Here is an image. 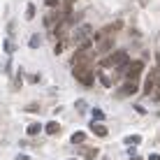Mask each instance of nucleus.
Returning a JSON list of instances; mask_svg holds the SVG:
<instances>
[{"mask_svg": "<svg viewBox=\"0 0 160 160\" xmlns=\"http://www.w3.org/2000/svg\"><path fill=\"white\" fill-rule=\"evenodd\" d=\"M72 74H74V79L79 81L81 86H93V81H95V72H93L91 63H79V65H74V68H72Z\"/></svg>", "mask_w": 160, "mask_h": 160, "instance_id": "f257e3e1", "label": "nucleus"}, {"mask_svg": "<svg viewBox=\"0 0 160 160\" xmlns=\"http://www.w3.org/2000/svg\"><path fill=\"white\" fill-rule=\"evenodd\" d=\"M128 65V51H112L109 56H104L100 60V68L107 70V68H121L123 70Z\"/></svg>", "mask_w": 160, "mask_h": 160, "instance_id": "f03ea898", "label": "nucleus"}, {"mask_svg": "<svg viewBox=\"0 0 160 160\" xmlns=\"http://www.w3.org/2000/svg\"><path fill=\"white\" fill-rule=\"evenodd\" d=\"M142 70H144V60H132V63H128L123 68V74H125L128 81H137L139 74H142Z\"/></svg>", "mask_w": 160, "mask_h": 160, "instance_id": "7ed1b4c3", "label": "nucleus"}, {"mask_svg": "<svg viewBox=\"0 0 160 160\" xmlns=\"http://www.w3.org/2000/svg\"><path fill=\"white\" fill-rule=\"evenodd\" d=\"M160 84V68H153L151 72H148L146 81H144V93L148 95V93H153V88H156Z\"/></svg>", "mask_w": 160, "mask_h": 160, "instance_id": "20e7f679", "label": "nucleus"}, {"mask_svg": "<svg viewBox=\"0 0 160 160\" xmlns=\"http://www.w3.org/2000/svg\"><path fill=\"white\" fill-rule=\"evenodd\" d=\"M91 30H93V28H91V26H88V23H84V26H79V28L74 30L72 40H74V42H79V44H81V42H86V37L91 35Z\"/></svg>", "mask_w": 160, "mask_h": 160, "instance_id": "39448f33", "label": "nucleus"}, {"mask_svg": "<svg viewBox=\"0 0 160 160\" xmlns=\"http://www.w3.org/2000/svg\"><path fill=\"white\" fill-rule=\"evenodd\" d=\"M91 132H93V135H98V137H109L107 125H104V123H98V121H93V123H91Z\"/></svg>", "mask_w": 160, "mask_h": 160, "instance_id": "423d86ee", "label": "nucleus"}, {"mask_svg": "<svg viewBox=\"0 0 160 160\" xmlns=\"http://www.w3.org/2000/svg\"><path fill=\"white\" fill-rule=\"evenodd\" d=\"M79 156L84 158V160H95V158H98V148H95V146H84V148L79 151Z\"/></svg>", "mask_w": 160, "mask_h": 160, "instance_id": "0eeeda50", "label": "nucleus"}, {"mask_svg": "<svg viewBox=\"0 0 160 160\" xmlns=\"http://www.w3.org/2000/svg\"><path fill=\"white\" fill-rule=\"evenodd\" d=\"M112 47H114V40H112V37H107V40H100V42H98L95 51H98V53H104V51H112Z\"/></svg>", "mask_w": 160, "mask_h": 160, "instance_id": "6e6552de", "label": "nucleus"}, {"mask_svg": "<svg viewBox=\"0 0 160 160\" xmlns=\"http://www.w3.org/2000/svg\"><path fill=\"white\" fill-rule=\"evenodd\" d=\"M44 130H47V135H58V132H60V123H56V121H49V123L44 125Z\"/></svg>", "mask_w": 160, "mask_h": 160, "instance_id": "1a4fd4ad", "label": "nucleus"}, {"mask_svg": "<svg viewBox=\"0 0 160 160\" xmlns=\"http://www.w3.org/2000/svg\"><path fill=\"white\" fill-rule=\"evenodd\" d=\"M98 79H100V84H102L104 88H109V86H112V84H114V81H112V77H109L107 72H104V70H102V72H100V74H98Z\"/></svg>", "mask_w": 160, "mask_h": 160, "instance_id": "9d476101", "label": "nucleus"}, {"mask_svg": "<svg viewBox=\"0 0 160 160\" xmlns=\"http://www.w3.org/2000/svg\"><path fill=\"white\" fill-rule=\"evenodd\" d=\"M132 93H137V81H128V84H123V95H132Z\"/></svg>", "mask_w": 160, "mask_h": 160, "instance_id": "9b49d317", "label": "nucleus"}, {"mask_svg": "<svg viewBox=\"0 0 160 160\" xmlns=\"http://www.w3.org/2000/svg\"><path fill=\"white\" fill-rule=\"evenodd\" d=\"M40 132H42V125H40V123H30V125H28V135H30V137L40 135Z\"/></svg>", "mask_w": 160, "mask_h": 160, "instance_id": "f8f14e48", "label": "nucleus"}, {"mask_svg": "<svg viewBox=\"0 0 160 160\" xmlns=\"http://www.w3.org/2000/svg\"><path fill=\"white\" fill-rule=\"evenodd\" d=\"M70 139H72V144H81V142L86 139V132H81V130H79V132H74Z\"/></svg>", "mask_w": 160, "mask_h": 160, "instance_id": "ddd939ff", "label": "nucleus"}, {"mask_svg": "<svg viewBox=\"0 0 160 160\" xmlns=\"http://www.w3.org/2000/svg\"><path fill=\"white\" fill-rule=\"evenodd\" d=\"M68 47H70V40H58V44H56V53H63Z\"/></svg>", "mask_w": 160, "mask_h": 160, "instance_id": "4468645a", "label": "nucleus"}, {"mask_svg": "<svg viewBox=\"0 0 160 160\" xmlns=\"http://www.w3.org/2000/svg\"><path fill=\"white\" fill-rule=\"evenodd\" d=\"M142 142V137L139 135H130V137H125V144L128 146H135V144H139Z\"/></svg>", "mask_w": 160, "mask_h": 160, "instance_id": "2eb2a0df", "label": "nucleus"}, {"mask_svg": "<svg viewBox=\"0 0 160 160\" xmlns=\"http://www.w3.org/2000/svg\"><path fill=\"white\" fill-rule=\"evenodd\" d=\"M40 40H42L40 35H32L30 40H28V47H30V49H37V47H40Z\"/></svg>", "mask_w": 160, "mask_h": 160, "instance_id": "dca6fc26", "label": "nucleus"}, {"mask_svg": "<svg viewBox=\"0 0 160 160\" xmlns=\"http://www.w3.org/2000/svg\"><path fill=\"white\" fill-rule=\"evenodd\" d=\"M86 109H88L86 100H77V112H79V114H86Z\"/></svg>", "mask_w": 160, "mask_h": 160, "instance_id": "f3484780", "label": "nucleus"}, {"mask_svg": "<svg viewBox=\"0 0 160 160\" xmlns=\"http://www.w3.org/2000/svg\"><path fill=\"white\" fill-rule=\"evenodd\" d=\"M93 118H95L98 123H100V121L104 118V112H102V109H93Z\"/></svg>", "mask_w": 160, "mask_h": 160, "instance_id": "a211bd4d", "label": "nucleus"}, {"mask_svg": "<svg viewBox=\"0 0 160 160\" xmlns=\"http://www.w3.org/2000/svg\"><path fill=\"white\" fill-rule=\"evenodd\" d=\"M44 2H47V7H49V9H56V7H60V5H58L60 0H44Z\"/></svg>", "mask_w": 160, "mask_h": 160, "instance_id": "6ab92c4d", "label": "nucleus"}, {"mask_svg": "<svg viewBox=\"0 0 160 160\" xmlns=\"http://www.w3.org/2000/svg\"><path fill=\"white\" fill-rule=\"evenodd\" d=\"M35 16V5H28V9H26V19H32Z\"/></svg>", "mask_w": 160, "mask_h": 160, "instance_id": "aec40b11", "label": "nucleus"}, {"mask_svg": "<svg viewBox=\"0 0 160 160\" xmlns=\"http://www.w3.org/2000/svg\"><path fill=\"white\" fill-rule=\"evenodd\" d=\"M19 88H21V72L16 74V79H14V91H19Z\"/></svg>", "mask_w": 160, "mask_h": 160, "instance_id": "412c9836", "label": "nucleus"}, {"mask_svg": "<svg viewBox=\"0 0 160 160\" xmlns=\"http://www.w3.org/2000/svg\"><path fill=\"white\" fill-rule=\"evenodd\" d=\"M5 51H7V53L14 51V47H12V42H9V40H5Z\"/></svg>", "mask_w": 160, "mask_h": 160, "instance_id": "4be33fe9", "label": "nucleus"}, {"mask_svg": "<svg viewBox=\"0 0 160 160\" xmlns=\"http://www.w3.org/2000/svg\"><path fill=\"white\" fill-rule=\"evenodd\" d=\"M28 81H30V84H37V81H40V74H30Z\"/></svg>", "mask_w": 160, "mask_h": 160, "instance_id": "5701e85b", "label": "nucleus"}, {"mask_svg": "<svg viewBox=\"0 0 160 160\" xmlns=\"http://www.w3.org/2000/svg\"><path fill=\"white\" fill-rule=\"evenodd\" d=\"M148 160H160V153H151V156H148Z\"/></svg>", "mask_w": 160, "mask_h": 160, "instance_id": "b1692460", "label": "nucleus"}, {"mask_svg": "<svg viewBox=\"0 0 160 160\" xmlns=\"http://www.w3.org/2000/svg\"><path fill=\"white\" fill-rule=\"evenodd\" d=\"M16 160H30V158L26 156V153H21V156H16Z\"/></svg>", "mask_w": 160, "mask_h": 160, "instance_id": "393cba45", "label": "nucleus"}, {"mask_svg": "<svg viewBox=\"0 0 160 160\" xmlns=\"http://www.w3.org/2000/svg\"><path fill=\"white\" fill-rule=\"evenodd\" d=\"M130 160H144V158H139V156H135V158H130Z\"/></svg>", "mask_w": 160, "mask_h": 160, "instance_id": "a878e982", "label": "nucleus"}, {"mask_svg": "<svg viewBox=\"0 0 160 160\" xmlns=\"http://www.w3.org/2000/svg\"><path fill=\"white\" fill-rule=\"evenodd\" d=\"M72 160H74V158H72Z\"/></svg>", "mask_w": 160, "mask_h": 160, "instance_id": "bb28decb", "label": "nucleus"}]
</instances>
